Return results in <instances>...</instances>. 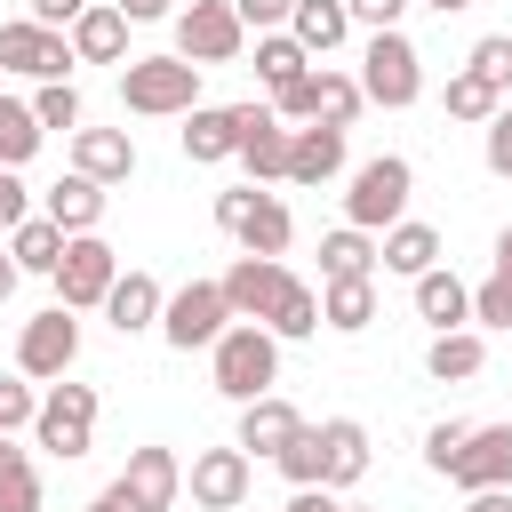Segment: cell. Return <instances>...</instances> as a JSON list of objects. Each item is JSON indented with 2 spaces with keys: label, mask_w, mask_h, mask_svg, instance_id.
Wrapping results in <instances>:
<instances>
[{
  "label": "cell",
  "mask_w": 512,
  "mask_h": 512,
  "mask_svg": "<svg viewBox=\"0 0 512 512\" xmlns=\"http://www.w3.org/2000/svg\"><path fill=\"white\" fill-rule=\"evenodd\" d=\"M208 368H216V392L224 400H256L280 384V336L264 320H232L216 344H208Z\"/></svg>",
  "instance_id": "obj_1"
},
{
  "label": "cell",
  "mask_w": 512,
  "mask_h": 512,
  "mask_svg": "<svg viewBox=\"0 0 512 512\" xmlns=\"http://www.w3.org/2000/svg\"><path fill=\"white\" fill-rule=\"evenodd\" d=\"M120 104H128L136 120H184V112L200 104V64H184L176 48H168V56H128Z\"/></svg>",
  "instance_id": "obj_2"
},
{
  "label": "cell",
  "mask_w": 512,
  "mask_h": 512,
  "mask_svg": "<svg viewBox=\"0 0 512 512\" xmlns=\"http://www.w3.org/2000/svg\"><path fill=\"white\" fill-rule=\"evenodd\" d=\"M216 232H232L240 256H288L296 216H288L280 192H264V184H232V192H216Z\"/></svg>",
  "instance_id": "obj_3"
},
{
  "label": "cell",
  "mask_w": 512,
  "mask_h": 512,
  "mask_svg": "<svg viewBox=\"0 0 512 512\" xmlns=\"http://www.w3.org/2000/svg\"><path fill=\"white\" fill-rule=\"evenodd\" d=\"M360 96L368 104H384V112H400V104H416L424 96V56H416V40L392 24V32H368V48H360Z\"/></svg>",
  "instance_id": "obj_4"
},
{
  "label": "cell",
  "mask_w": 512,
  "mask_h": 512,
  "mask_svg": "<svg viewBox=\"0 0 512 512\" xmlns=\"http://www.w3.org/2000/svg\"><path fill=\"white\" fill-rule=\"evenodd\" d=\"M408 200H416V168H408L400 152H376V160H360V168H352L344 224H360V232H384V224H400V216H408Z\"/></svg>",
  "instance_id": "obj_5"
},
{
  "label": "cell",
  "mask_w": 512,
  "mask_h": 512,
  "mask_svg": "<svg viewBox=\"0 0 512 512\" xmlns=\"http://www.w3.org/2000/svg\"><path fill=\"white\" fill-rule=\"evenodd\" d=\"M32 448H48V456H88L96 448V384H72V376H56L48 392H40V408H32Z\"/></svg>",
  "instance_id": "obj_6"
},
{
  "label": "cell",
  "mask_w": 512,
  "mask_h": 512,
  "mask_svg": "<svg viewBox=\"0 0 512 512\" xmlns=\"http://www.w3.org/2000/svg\"><path fill=\"white\" fill-rule=\"evenodd\" d=\"M56 304H72V312H96L104 304V288L120 280V256H112V240L104 232H64V256H56Z\"/></svg>",
  "instance_id": "obj_7"
},
{
  "label": "cell",
  "mask_w": 512,
  "mask_h": 512,
  "mask_svg": "<svg viewBox=\"0 0 512 512\" xmlns=\"http://www.w3.org/2000/svg\"><path fill=\"white\" fill-rule=\"evenodd\" d=\"M72 360H80V320H72V304H48V312H32V320L16 328V376L56 384V376H72Z\"/></svg>",
  "instance_id": "obj_8"
},
{
  "label": "cell",
  "mask_w": 512,
  "mask_h": 512,
  "mask_svg": "<svg viewBox=\"0 0 512 512\" xmlns=\"http://www.w3.org/2000/svg\"><path fill=\"white\" fill-rule=\"evenodd\" d=\"M248 48V24L232 16V0H192V8H176V56L184 64H232Z\"/></svg>",
  "instance_id": "obj_9"
},
{
  "label": "cell",
  "mask_w": 512,
  "mask_h": 512,
  "mask_svg": "<svg viewBox=\"0 0 512 512\" xmlns=\"http://www.w3.org/2000/svg\"><path fill=\"white\" fill-rule=\"evenodd\" d=\"M224 328H232V304H224L216 280H184V288L160 304V336H168L176 352H208Z\"/></svg>",
  "instance_id": "obj_10"
},
{
  "label": "cell",
  "mask_w": 512,
  "mask_h": 512,
  "mask_svg": "<svg viewBox=\"0 0 512 512\" xmlns=\"http://www.w3.org/2000/svg\"><path fill=\"white\" fill-rule=\"evenodd\" d=\"M72 40L64 32H48V24H32V16H8L0 24V72H24V80H72Z\"/></svg>",
  "instance_id": "obj_11"
},
{
  "label": "cell",
  "mask_w": 512,
  "mask_h": 512,
  "mask_svg": "<svg viewBox=\"0 0 512 512\" xmlns=\"http://www.w3.org/2000/svg\"><path fill=\"white\" fill-rule=\"evenodd\" d=\"M248 480H256V456H248L240 440H232V448H200L192 472H184V488H192L200 512H240V504H248Z\"/></svg>",
  "instance_id": "obj_12"
},
{
  "label": "cell",
  "mask_w": 512,
  "mask_h": 512,
  "mask_svg": "<svg viewBox=\"0 0 512 512\" xmlns=\"http://www.w3.org/2000/svg\"><path fill=\"white\" fill-rule=\"evenodd\" d=\"M232 120H240V168H248V184H288V128H280V112L272 104H232Z\"/></svg>",
  "instance_id": "obj_13"
},
{
  "label": "cell",
  "mask_w": 512,
  "mask_h": 512,
  "mask_svg": "<svg viewBox=\"0 0 512 512\" xmlns=\"http://www.w3.org/2000/svg\"><path fill=\"white\" fill-rule=\"evenodd\" d=\"M448 480L464 496L472 488H512V424H472L464 448H456V464H448Z\"/></svg>",
  "instance_id": "obj_14"
},
{
  "label": "cell",
  "mask_w": 512,
  "mask_h": 512,
  "mask_svg": "<svg viewBox=\"0 0 512 512\" xmlns=\"http://www.w3.org/2000/svg\"><path fill=\"white\" fill-rule=\"evenodd\" d=\"M216 288H224L232 320H264V312H272V296L288 288V264H280V256H232V272H224Z\"/></svg>",
  "instance_id": "obj_15"
},
{
  "label": "cell",
  "mask_w": 512,
  "mask_h": 512,
  "mask_svg": "<svg viewBox=\"0 0 512 512\" xmlns=\"http://www.w3.org/2000/svg\"><path fill=\"white\" fill-rule=\"evenodd\" d=\"M296 432H304V408H296V400H280V392L240 400V432H232V440H240L248 456H280Z\"/></svg>",
  "instance_id": "obj_16"
},
{
  "label": "cell",
  "mask_w": 512,
  "mask_h": 512,
  "mask_svg": "<svg viewBox=\"0 0 512 512\" xmlns=\"http://www.w3.org/2000/svg\"><path fill=\"white\" fill-rule=\"evenodd\" d=\"M320 432V488H360L368 480V424H352V416H328V424H312Z\"/></svg>",
  "instance_id": "obj_17"
},
{
  "label": "cell",
  "mask_w": 512,
  "mask_h": 512,
  "mask_svg": "<svg viewBox=\"0 0 512 512\" xmlns=\"http://www.w3.org/2000/svg\"><path fill=\"white\" fill-rule=\"evenodd\" d=\"M160 304H168V288H160L152 272H136V264H128V272L104 288V304H96V312H104L120 336H144V328H160Z\"/></svg>",
  "instance_id": "obj_18"
},
{
  "label": "cell",
  "mask_w": 512,
  "mask_h": 512,
  "mask_svg": "<svg viewBox=\"0 0 512 512\" xmlns=\"http://www.w3.org/2000/svg\"><path fill=\"white\" fill-rule=\"evenodd\" d=\"M120 488H128L144 512H176V496H184V464H176V448H128Z\"/></svg>",
  "instance_id": "obj_19"
},
{
  "label": "cell",
  "mask_w": 512,
  "mask_h": 512,
  "mask_svg": "<svg viewBox=\"0 0 512 512\" xmlns=\"http://www.w3.org/2000/svg\"><path fill=\"white\" fill-rule=\"evenodd\" d=\"M72 168L96 184H128L136 176V136L128 128H72Z\"/></svg>",
  "instance_id": "obj_20"
},
{
  "label": "cell",
  "mask_w": 512,
  "mask_h": 512,
  "mask_svg": "<svg viewBox=\"0 0 512 512\" xmlns=\"http://www.w3.org/2000/svg\"><path fill=\"white\" fill-rule=\"evenodd\" d=\"M344 168V128H328V120H304V128H288V184H328Z\"/></svg>",
  "instance_id": "obj_21"
},
{
  "label": "cell",
  "mask_w": 512,
  "mask_h": 512,
  "mask_svg": "<svg viewBox=\"0 0 512 512\" xmlns=\"http://www.w3.org/2000/svg\"><path fill=\"white\" fill-rule=\"evenodd\" d=\"M64 40H72V56H80V64H120V56H128V16H120L112 0H88V8L72 16V32H64Z\"/></svg>",
  "instance_id": "obj_22"
},
{
  "label": "cell",
  "mask_w": 512,
  "mask_h": 512,
  "mask_svg": "<svg viewBox=\"0 0 512 512\" xmlns=\"http://www.w3.org/2000/svg\"><path fill=\"white\" fill-rule=\"evenodd\" d=\"M376 264H384V272H400V280H416V272H432V264H440V232H432V224H416V216H400V224H384V232H376Z\"/></svg>",
  "instance_id": "obj_23"
},
{
  "label": "cell",
  "mask_w": 512,
  "mask_h": 512,
  "mask_svg": "<svg viewBox=\"0 0 512 512\" xmlns=\"http://www.w3.org/2000/svg\"><path fill=\"white\" fill-rule=\"evenodd\" d=\"M488 368V336L480 328H440L432 344H424V376L432 384H472Z\"/></svg>",
  "instance_id": "obj_24"
},
{
  "label": "cell",
  "mask_w": 512,
  "mask_h": 512,
  "mask_svg": "<svg viewBox=\"0 0 512 512\" xmlns=\"http://www.w3.org/2000/svg\"><path fill=\"white\" fill-rule=\"evenodd\" d=\"M232 152H240V120H232V104H192V112H184V160L216 168V160H232Z\"/></svg>",
  "instance_id": "obj_25"
},
{
  "label": "cell",
  "mask_w": 512,
  "mask_h": 512,
  "mask_svg": "<svg viewBox=\"0 0 512 512\" xmlns=\"http://www.w3.org/2000/svg\"><path fill=\"white\" fill-rule=\"evenodd\" d=\"M416 320H432V336H440V328H472V288H464L448 264L416 272Z\"/></svg>",
  "instance_id": "obj_26"
},
{
  "label": "cell",
  "mask_w": 512,
  "mask_h": 512,
  "mask_svg": "<svg viewBox=\"0 0 512 512\" xmlns=\"http://www.w3.org/2000/svg\"><path fill=\"white\" fill-rule=\"evenodd\" d=\"M288 32H296L304 56H336V48L352 40V8H344V0H296V8H288Z\"/></svg>",
  "instance_id": "obj_27"
},
{
  "label": "cell",
  "mask_w": 512,
  "mask_h": 512,
  "mask_svg": "<svg viewBox=\"0 0 512 512\" xmlns=\"http://www.w3.org/2000/svg\"><path fill=\"white\" fill-rule=\"evenodd\" d=\"M40 216H56L64 232H104V184L72 168L64 184H48V200H40Z\"/></svg>",
  "instance_id": "obj_28"
},
{
  "label": "cell",
  "mask_w": 512,
  "mask_h": 512,
  "mask_svg": "<svg viewBox=\"0 0 512 512\" xmlns=\"http://www.w3.org/2000/svg\"><path fill=\"white\" fill-rule=\"evenodd\" d=\"M320 280H376V232L360 224L320 232Z\"/></svg>",
  "instance_id": "obj_29"
},
{
  "label": "cell",
  "mask_w": 512,
  "mask_h": 512,
  "mask_svg": "<svg viewBox=\"0 0 512 512\" xmlns=\"http://www.w3.org/2000/svg\"><path fill=\"white\" fill-rule=\"evenodd\" d=\"M376 320V280H320V328L360 336Z\"/></svg>",
  "instance_id": "obj_30"
},
{
  "label": "cell",
  "mask_w": 512,
  "mask_h": 512,
  "mask_svg": "<svg viewBox=\"0 0 512 512\" xmlns=\"http://www.w3.org/2000/svg\"><path fill=\"white\" fill-rule=\"evenodd\" d=\"M264 328H272L280 344H304V336H320V288L288 272V288L272 296V312H264Z\"/></svg>",
  "instance_id": "obj_31"
},
{
  "label": "cell",
  "mask_w": 512,
  "mask_h": 512,
  "mask_svg": "<svg viewBox=\"0 0 512 512\" xmlns=\"http://www.w3.org/2000/svg\"><path fill=\"white\" fill-rule=\"evenodd\" d=\"M8 256H16V272H56V256H64V224L32 208L24 224H8Z\"/></svg>",
  "instance_id": "obj_32"
},
{
  "label": "cell",
  "mask_w": 512,
  "mask_h": 512,
  "mask_svg": "<svg viewBox=\"0 0 512 512\" xmlns=\"http://www.w3.org/2000/svg\"><path fill=\"white\" fill-rule=\"evenodd\" d=\"M360 104H368V96H360V80H352V72H336V64H320V72H312V120L352 128V120H360Z\"/></svg>",
  "instance_id": "obj_33"
},
{
  "label": "cell",
  "mask_w": 512,
  "mask_h": 512,
  "mask_svg": "<svg viewBox=\"0 0 512 512\" xmlns=\"http://www.w3.org/2000/svg\"><path fill=\"white\" fill-rule=\"evenodd\" d=\"M304 72H312V56L296 48V32H256V80H264L272 96H280L288 80H304Z\"/></svg>",
  "instance_id": "obj_34"
},
{
  "label": "cell",
  "mask_w": 512,
  "mask_h": 512,
  "mask_svg": "<svg viewBox=\"0 0 512 512\" xmlns=\"http://www.w3.org/2000/svg\"><path fill=\"white\" fill-rule=\"evenodd\" d=\"M40 144H48V128L32 120V104L24 96H0V168H24Z\"/></svg>",
  "instance_id": "obj_35"
},
{
  "label": "cell",
  "mask_w": 512,
  "mask_h": 512,
  "mask_svg": "<svg viewBox=\"0 0 512 512\" xmlns=\"http://www.w3.org/2000/svg\"><path fill=\"white\" fill-rule=\"evenodd\" d=\"M464 72H480L496 96H512V32H480L472 56H464Z\"/></svg>",
  "instance_id": "obj_36"
},
{
  "label": "cell",
  "mask_w": 512,
  "mask_h": 512,
  "mask_svg": "<svg viewBox=\"0 0 512 512\" xmlns=\"http://www.w3.org/2000/svg\"><path fill=\"white\" fill-rule=\"evenodd\" d=\"M440 104H448V120H488L504 96H496L480 72H448V96H440Z\"/></svg>",
  "instance_id": "obj_37"
},
{
  "label": "cell",
  "mask_w": 512,
  "mask_h": 512,
  "mask_svg": "<svg viewBox=\"0 0 512 512\" xmlns=\"http://www.w3.org/2000/svg\"><path fill=\"white\" fill-rule=\"evenodd\" d=\"M32 120H40V128H64V136H72V128L88 120V112H80V88H72V80H40V96H32Z\"/></svg>",
  "instance_id": "obj_38"
},
{
  "label": "cell",
  "mask_w": 512,
  "mask_h": 512,
  "mask_svg": "<svg viewBox=\"0 0 512 512\" xmlns=\"http://www.w3.org/2000/svg\"><path fill=\"white\" fill-rule=\"evenodd\" d=\"M472 328H512V264H496L472 288Z\"/></svg>",
  "instance_id": "obj_39"
},
{
  "label": "cell",
  "mask_w": 512,
  "mask_h": 512,
  "mask_svg": "<svg viewBox=\"0 0 512 512\" xmlns=\"http://www.w3.org/2000/svg\"><path fill=\"white\" fill-rule=\"evenodd\" d=\"M272 464H280V480H288V488H320V432L304 424V432H296Z\"/></svg>",
  "instance_id": "obj_40"
},
{
  "label": "cell",
  "mask_w": 512,
  "mask_h": 512,
  "mask_svg": "<svg viewBox=\"0 0 512 512\" xmlns=\"http://www.w3.org/2000/svg\"><path fill=\"white\" fill-rule=\"evenodd\" d=\"M480 160H488V176L512 184V104H496V112L480 120Z\"/></svg>",
  "instance_id": "obj_41"
},
{
  "label": "cell",
  "mask_w": 512,
  "mask_h": 512,
  "mask_svg": "<svg viewBox=\"0 0 512 512\" xmlns=\"http://www.w3.org/2000/svg\"><path fill=\"white\" fill-rule=\"evenodd\" d=\"M32 408H40L32 376H0V432H32Z\"/></svg>",
  "instance_id": "obj_42"
},
{
  "label": "cell",
  "mask_w": 512,
  "mask_h": 512,
  "mask_svg": "<svg viewBox=\"0 0 512 512\" xmlns=\"http://www.w3.org/2000/svg\"><path fill=\"white\" fill-rule=\"evenodd\" d=\"M464 432H472V424H456V416H448V424H432V432H424V464H432V472H448V464H456V448H464Z\"/></svg>",
  "instance_id": "obj_43"
},
{
  "label": "cell",
  "mask_w": 512,
  "mask_h": 512,
  "mask_svg": "<svg viewBox=\"0 0 512 512\" xmlns=\"http://www.w3.org/2000/svg\"><path fill=\"white\" fill-rule=\"evenodd\" d=\"M288 8H296V0H232V16H240L248 32H288Z\"/></svg>",
  "instance_id": "obj_44"
},
{
  "label": "cell",
  "mask_w": 512,
  "mask_h": 512,
  "mask_svg": "<svg viewBox=\"0 0 512 512\" xmlns=\"http://www.w3.org/2000/svg\"><path fill=\"white\" fill-rule=\"evenodd\" d=\"M24 216H32V184H24L16 168H0V232H8V224H24Z\"/></svg>",
  "instance_id": "obj_45"
},
{
  "label": "cell",
  "mask_w": 512,
  "mask_h": 512,
  "mask_svg": "<svg viewBox=\"0 0 512 512\" xmlns=\"http://www.w3.org/2000/svg\"><path fill=\"white\" fill-rule=\"evenodd\" d=\"M0 512H40V472H8L0 480Z\"/></svg>",
  "instance_id": "obj_46"
},
{
  "label": "cell",
  "mask_w": 512,
  "mask_h": 512,
  "mask_svg": "<svg viewBox=\"0 0 512 512\" xmlns=\"http://www.w3.org/2000/svg\"><path fill=\"white\" fill-rule=\"evenodd\" d=\"M352 8V24H368V32H392L400 16H408V0H344Z\"/></svg>",
  "instance_id": "obj_47"
},
{
  "label": "cell",
  "mask_w": 512,
  "mask_h": 512,
  "mask_svg": "<svg viewBox=\"0 0 512 512\" xmlns=\"http://www.w3.org/2000/svg\"><path fill=\"white\" fill-rule=\"evenodd\" d=\"M80 8H88V0H32L24 16H32V24H48V32H72V16H80Z\"/></svg>",
  "instance_id": "obj_48"
},
{
  "label": "cell",
  "mask_w": 512,
  "mask_h": 512,
  "mask_svg": "<svg viewBox=\"0 0 512 512\" xmlns=\"http://www.w3.org/2000/svg\"><path fill=\"white\" fill-rule=\"evenodd\" d=\"M128 24H160V16H176V0H112Z\"/></svg>",
  "instance_id": "obj_49"
},
{
  "label": "cell",
  "mask_w": 512,
  "mask_h": 512,
  "mask_svg": "<svg viewBox=\"0 0 512 512\" xmlns=\"http://www.w3.org/2000/svg\"><path fill=\"white\" fill-rule=\"evenodd\" d=\"M80 512H144V504H136V496H128V488H120V480H112V488H96V496H88V504H80Z\"/></svg>",
  "instance_id": "obj_50"
},
{
  "label": "cell",
  "mask_w": 512,
  "mask_h": 512,
  "mask_svg": "<svg viewBox=\"0 0 512 512\" xmlns=\"http://www.w3.org/2000/svg\"><path fill=\"white\" fill-rule=\"evenodd\" d=\"M8 472H32V448H16V432H0V480Z\"/></svg>",
  "instance_id": "obj_51"
},
{
  "label": "cell",
  "mask_w": 512,
  "mask_h": 512,
  "mask_svg": "<svg viewBox=\"0 0 512 512\" xmlns=\"http://www.w3.org/2000/svg\"><path fill=\"white\" fill-rule=\"evenodd\" d=\"M464 512H512V488H472Z\"/></svg>",
  "instance_id": "obj_52"
},
{
  "label": "cell",
  "mask_w": 512,
  "mask_h": 512,
  "mask_svg": "<svg viewBox=\"0 0 512 512\" xmlns=\"http://www.w3.org/2000/svg\"><path fill=\"white\" fill-rule=\"evenodd\" d=\"M16 280H24V272H16V256H8V248H0V304H8V296H16Z\"/></svg>",
  "instance_id": "obj_53"
},
{
  "label": "cell",
  "mask_w": 512,
  "mask_h": 512,
  "mask_svg": "<svg viewBox=\"0 0 512 512\" xmlns=\"http://www.w3.org/2000/svg\"><path fill=\"white\" fill-rule=\"evenodd\" d=\"M408 8H432V16H464L472 0H408Z\"/></svg>",
  "instance_id": "obj_54"
},
{
  "label": "cell",
  "mask_w": 512,
  "mask_h": 512,
  "mask_svg": "<svg viewBox=\"0 0 512 512\" xmlns=\"http://www.w3.org/2000/svg\"><path fill=\"white\" fill-rule=\"evenodd\" d=\"M496 264H512V224H504V232H496Z\"/></svg>",
  "instance_id": "obj_55"
},
{
  "label": "cell",
  "mask_w": 512,
  "mask_h": 512,
  "mask_svg": "<svg viewBox=\"0 0 512 512\" xmlns=\"http://www.w3.org/2000/svg\"><path fill=\"white\" fill-rule=\"evenodd\" d=\"M336 512H376V504H352V496H336Z\"/></svg>",
  "instance_id": "obj_56"
}]
</instances>
